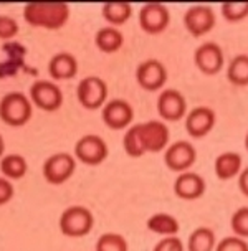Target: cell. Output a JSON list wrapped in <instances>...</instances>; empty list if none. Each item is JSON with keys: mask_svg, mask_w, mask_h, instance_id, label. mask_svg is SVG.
<instances>
[{"mask_svg": "<svg viewBox=\"0 0 248 251\" xmlns=\"http://www.w3.org/2000/svg\"><path fill=\"white\" fill-rule=\"evenodd\" d=\"M169 146V127L164 121L151 119L128 127L123 137L124 152L133 159H139L147 152H161Z\"/></svg>", "mask_w": 248, "mask_h": 251, "instance_id": "6da1fadb", "label": "cell"}, {"mask_svg": "<svg viewBox=\"0 0 248 251\" xmlns=\"http://www.w3.org/2000/svg\"><path fill=\"white\" fill-rule=\"evenodd\" d=\"M24 19L35 28L60 30L70 20V5L65 2H31L24 7Z\"/></svg>", "mask_w": 248, "mask_h": 251, "instance_id": "7a4b0ae2", "label": "cell"}, {"mask_svg": "<svg viewBox=\"0 0 248 251\" xmlns=\"http://www.w3.org/2000/svg\"><path fill=\"white\" fill-rule=\"evenodd\" d=\"M33 104L24 93L12 91L0 100V119L10 127H20L31 119Z\"/></svg>", "mask_w": 248, "mask_h": 251, "instance_id": "3957f363", "label": "cell"}, {"mask_svg": "<svg viewBox=\"0 0 248 251\" xmlns=\"http://www.w3.org/2000/svg\"><path fill=\"white\" fill-rule=\"evenodd\" d=\"M94 225V217L86 207H81V205H73L63 210L58 226L60 231L65 236L70 238H81V236H86L89 231L93 230Z\"/></svg>", "mask_w": 248, "mask_h": 251, "instance_id": "277c9868", "label": "cell"}, {"mask_svg": "<svg viewBox=\"0 0 248 251\" xmlns=\"http://www.w3.org/2000/svg\"><path fill=\"white\" fill-rule=\"evenodd\" d=\"M76 98L84 109H103L108 102V84L99 76H86L76 86Z\"/></svg>", "mask_w": 248, "mask_h": 251, "instance_id": "5b68a950", "label": "cell"}, {"mask_svg": "<svg viewBox=\"0 0 248 251\" xmlns=\"http://www.w3.org/2000/svg\"><path fill=\"white\" fill-rule=\"evenodd\" d=\"M76 169L75 155L68 152H58L50 155L43 164V177L50 185H63L68 182Z\"/></svg>", "mask_w": 248, "mask_h": 251, "instance_id": "8992f818", "label": "cell"}, {"mask_svg": "<svg viewBox=\"0 0 248 251\" xmlns=\"http://www.w3.org/2000/svg\"><path fill=\"white\" fill-rule=\"evenodd\" d=\"M30 101L38 109L53 113L58 111L63 104V93L60 86L48 79H37L30 86Z\"/></svg>", "mask_w": 248, "mask_h": 251, "instance_id": "52a82bcc", "label": "cell"}, {"mask_svg": "<svg viewBox=\"0 0 248 251\" xmlns=\"http://www.w3.org/2000/svg\"><path fill=\"white\" fill-rule=\"evenodd\" d=\"M108 154H110V151H108L105 139L96 136V134H84L75 144V159L86 165L103 164Z\"/></svg>", "mask_w": 248, "mask_h": 251, "instance_id": "ba28073f", "label": "cell"}, {"mask_svg": "<svg viewBox=\"0 0 248 251\" xmlns=\"http://www.w3.org/2000/svg\"><path fill=\"white\" fill-rule=\"evenodd\" d=\"M136 79L138 84L144 91L156 93L164 88L167 81V70H165L164 63L156 60V58H149L144 60L136 70Z\"/></svg>", "mask_w": 248, "mask_h": 251, "instance_id": "9c48e42d", "label": "cell"}, {"mask_svg": "<svg viewBox=\"0 0 248 251\" xmlns=\"http://www.w3.org/2000/svg\"><path fill=\"white\" fill-rule=\"evenodd\" d=\"M170 24L169 8L161 2H149L139 10V26L149 35L162 33Z\"/></svg>", "mask_w": 248, "mask_h": 251, "instance_id": "30bf717a", "label": "cell"}, {"mask_svg": "<svg viewBox=\"0 0 248 251\" xmlns=\"http://www.w3.org/2000/svg\"><path fill=\"white\" fill-rule=\"evenodd\" d=\"M197 160V151L191 142L177 141L165 147L164 151V164L172 172H187Z\"/></svg>", "mask_w": 248, "mask_h": 251, "instance_id": "8fae6325", "label": "cell"}, {"mask_svg": "<svg viewBox=\"0 0 248 251\" xmlns=\"http://www.w3.org/2000/svg\"><path fill=\"white\" fill-rule=\"evenodd\" d=\"M193 63L200 73L209 76L217 75L225 65V56L220 45L215 42H204L198 45L197 50L193 51Z\"/></svg>", "mask_w": 248, "mask_h": 251, "instance_id": "7c38bea8", "label": "cell"}, {"mask_svg": "<svg viewBox=\"0 0 248 251\" xmlns=\"http://www.w3.org/2000/svg\"><path fill=\"white\" fill-rule=\"evenodd\" d=\"M215 12L209 5H193L184 13V26L192 37H204L215 26Z\"/></svg>", "mask_w": 248, "mask_h": 251, "instance_id": "4fadbf2b", "label": "cell"}, {"mask_svg": "<svg viewBox=\"0 0 248 251\" xmlns=\"http://www.w3.org/2000/svg\"><path fill=\"white\" fill-rule=\"evenodd\" d=\"M157 113L164 121H179L187 116V101L177 89H162L157 96Z\"/></svg>", "mask_w": 248, "mask_h": 251, "instance_id": "5bb4252c", "label": "cell"}, {"mask_svg": "<svg viewBox=\"0 0 248 251\" xmlns=\"http://www.w3.org/2000/svg\"><path fill=\"white\" fill-rule=\"evenodd\" d=\"M101 118L108 127L112 131H123L129 127L134 119V109L124 100H111L103 106Z\"/></svg>", "mask_w": 248, "mask_h": 251, "instance_id": "9a60e30c", "label": "cell"}, {"mask_svg": "<svg viewBox=\"0 0 248 251\" xmlns=\"http://www.w3.org/2000/svg\"><path fill=\"white\" fill-rule=\"evenodd\" d=\"M217 123V114L212 107L197 106L191 109L186 116V129L191 134V137L200 139L205 137Z\"/></svg>", "mask_w": 248, "mask_h": 251, "instance_id": "2e32d148", "label": "cell"}, {"mask_svg": "<svg viewBox=\"0 0 248 251\" xmlns=\"http://www.w3.org/2000/svg\"><path fill=\"white\" fill-rule=\"evenodd\" d=\"M174 194L182 200H197L205 194V180L197 172H182L174 182Z\"/></svg>", "mask_w": 248, "mask_h": 251, "instance_id": "e0dca14e", "label": "cell"}, {"mask_svg": "<svg viewBox=\"0 0 248 251\" xmlns=\"http://www.w3.org/2000/svg\"><path fill=\"white\" fill-rule=\"evenodd\" d=\"M48 73L52 79L58 81H66V79L75 78L78 73V61L68 51H60L53 55L48 61Z\"/></svg>", "mask_w": 248, "mask_h": 251, "instance_id": "ac0fdd59", "label": "cell"}, {"mask_svg": "<svg viewBox=\"0 0 248 251\" xmlns=\"http://www.w3.org/2000/svg\"><path fill=\"white\" fill-rule=\"evenodd\" d=\"M242 155L238 152H222L217 159H215L214 169H215V176H217L220 180H230L233 177H238L242 172Z\"/></svg>", "mask_w": 248, "mask_h": 251, "instance_id": "d6986e66", "label": "cell"}, {"mask_svg": "<svg viewBox=\"0 0 248 251\" xmlns=\"http://www.w3.org/2000/svg\"><path fill=\"white\" fill-rule=\"evenodd\" d=\"M94 43H96L99 51L116 53L123 48L124 35L119 28H114V26H103L94 35Z\"/></svg>", "mask_w": 248, "mask_h": 251, "instance_id": "ffe728a7", "label": "cell"}, {"mask_svg": "<svg viewBox=\"0 0 248 251\" xmlns=\"http://www.w3.org/2000/svg\"><path fill=\"white\" fill-rule=\"evenodd\" d=\"M101 13L110 26L118 28L133 17V5L129 2H106L103 3Z\"/></svg>", "mask_w": 248, "mask_h": 251, "instance_id": "44dd1931", "label": "cell"}, {"mask_svg": "<svg viewBox=\"0 0 248 251\" xmlns=\"http://www.w3.org/2000/svg\"><path fill=\"white\" fill-rule=\"evenodd\" d=\"M147 230L161 236H175L179 233V220L170 213H154L147 220Z\"/></svg>", "mask_w": 248, "mask_h": 251, "instance_id": "7402d4cb", "label": "cell"}, {"mask_svg": "<svg viewBox=\"0 0 248 251\" xmlns=\"http://www.w3.org/2000/svg\"><path fill=\"white\" fill-rule=\"evenodd\" d=\"M217 246L215 233L209 226L195 228L187 240V251H214Z\"/></svg>", "mask_w": 248, "mask_h": 251, "instance_id": "603a6c76", "label": "cell"}, {"mask_svg": "<svg viewBox=\"0 0 248 251\" xmlns=\"http://www.w3.org/2000/svg\"><path fill=\"white\" fill-rule=\"evenodd\" d=\"M0 170H2L3 177L8 180H19L25 177L28 164H27L25 157L19 154H8L0 159Z\"/></svg>", "mask_w": 248, "mask_h": 251, "instance_id": "cb8c5ba5", "label": "cell"}, {"mask_svg": "<svg viewBox=\"0 0 248 251\" xmlns=\"http://www.w3.org/2000/svg\"><path fill=\"white\" fill-rule=\"evenodd\" d=\"M227 78L235 86H248V55H237L227 66Z\"/></svg>", "mask_w": 248, "mask_h": 251, "instance_id": "d4e9b609", "label": "cell"}, {"mask_svg": "<svg viewBox=\"0 0 248 251\" xmlns=\"http://www.w3.org/2000/svg\"><path fill=\"white\" fill-rule=\"evenodd\" d=\"M128 241L119 233H103L96 241V251H128Z\"/></svg>", "mask_w": 248, "mask_h": 251, "instance_id": "484cf974", "label": "cell"}, {"mask_svg": "<svg viewBox=\"0 0 248 251\" xmlns=\"http://www.w3.org/2000/svg\"><path fill=\"white\" fill-rule=\"evenodd\" d=\"M222 17L230 24H235L248 17V2H225L220 7Z\"/></svg>", "mask_w": 248, "mask_h": 251, "instance_id": "4316f807", "label": "cell"}, {"mask_svg": "<svg viewBox=\"0 0 248 251\" xmlns=\"http://www.w3.org/2000/svg\"><path fill=\"white\" fill-rule=\"evenodd\" d=\"M230 226H232L235 236L247 240L248 238V207L238 208L233 212L232 218H230Z\"/></svg>", "mask_w": 248, "mask_h": 251, "instance_id": "83f0119b", "label": "cell"}, {"mask_svg": "<svg viewBox=\"0 0 248 251\" xmlns=\"http://www.w3.org/2000/svg\"><path fill=\"white\" fill-rule=\"evenodd\" d=\"M20 26L10 15H0V40H12L19 35Z\"/></svg>", "mask_w": 248, "mask_h": 251, "instance_id": "f1b7e54d", "label": "cell"}, {"mask_svg": "<svg viewBox=\"0 0 248 251\" xmlns=\"http://www.w3.org/2000/svg\"><path fill=\"white\" fill-rule=\"evenodd\" d=\"M214 251H248V243L247 240L233 235L220 240Z\"/></svg>", "mask_w": 248, "mask_h": 251, "instance_id": "f546056e", "label": "cell"}, {"mask_svg": "<svg viewBox=\"0 0 248 251\" xmlns=\"http://www.w3.org/2000/svg\"><path fill=\"white\" fill-rule=\"evenodd\" d=\"M152 251H184V243L175 236H164L156 243Z\"/></svg>", "mask_w": 248, "mask_h": 251, "instance_id": "4dcf8cb0", "label": "cell"}, {"mask_svg": "<svg viewBox=\"0 0 248 251\" xmlns=\"http://www.w3.org/2000/svg\"><path fill=\"white\" fill-rule=\"evenodd\" d=\"M15 188H13L12 182L5 177H0V207L8 203L13 199Z\"/></svg>", "mask_w": 248, "mask_h": 251, "instance_id": "1f68e13d", "label": "cell"}, {"mask_svg": "<svg viewBox=\"0 0 248 251\" xmlns=\"http://www.w3.org/2000/svg\"><path fill=\"white\" fill-rule=\"evenodd\" d=\"M238 188L245 197H248V167L242 169L240 176H238Z\"/></svg>", "mask_w": 248, "mask_h": 251, "instance_id": "d6a6232c", "label": "cell"}, {"mask_svg": "<svg viewBox=\"0 0 248 251\" xmlns=\"http://www.w3.org/2000/svg\"><path fill=\"white\" fill-rule=\"evenodd\" d=\"M3 152H5V141H3L2 134H0V159L3 157Z\"/></svg>", "mask_w": 248, "mask_h": 251, "instance_id": "836d02e7", "label": "cell"}, {"mask_svg": "<svg viewBox=\"0 0 248 251\" xmlns=\"http://www.w3.org/2000/svg\"><path fill=\"white\" fill-rule=\"evenodd\" d=\"M245 149L248 151V132H247V136H245Z\"/></svg>", "mask_w": 248, "mask_h": 251, "instance_id": "e575fe53", "label": "cell"}]
</instances>
